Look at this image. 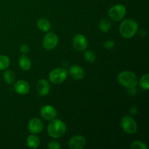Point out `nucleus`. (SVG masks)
<instances>
[{
    "label": "nucleus",
    "instance_id": "nucleus-18",
    "mask_svg": "<svg viewBox=\"0 0 149 149\" xmlns=\"http://www.w3.org/2000/svg\"><path fill=\"white\" fill-rule=\"evenodd\" d=\"M111 27V23L110 20L108 18H103L100 20V23H99V28L100 30L103 33H106L110 30Z\"/></svg>",
    "mask_w": 149,
    "mask_h": 149
},
{
    "label": "nucleus",
    "instance_id": "nucleus-10",
    "mask_svg": "<svg viewBox=\"0 0 149 149\" xmlns=\"http://www.w3.org/2000/svg\"><path fill=\"white\" fill-rule=\"evenodd\" d=\"M28 128L31 133L35 135V134H39L42 132L44 125L40 119L38 118H33L29 120V124H28Z\"/></svg>",
    "mask_w": 149,
    "mask_h": 149
},
{
    "label": "nucleus",
    "instance_id": "nucleus-16",
    "mask_svg": "<svg viewBox=\"0 0 149 149\" xmlns=\"http://www.w3.org/2000/svg\"><path fill=\"white\" fill-rule=\"evenodd\" d=\"M18 64L20 68L24 71H28L31 67V62L30 59L25 55H23L19 58Z\"/></svg>",
    "mask_w": 149,
    "mask_h": 149
},
{
    "label": "nucleus",
    "instance_id": "nucleus-1",
    "mask_svg": "<svg viewBox=\"0 0 149 149\" xmlns=\"http://www.w3.org/2000/svg\"><path fill=\"white\" fill-rule=\"evenodd\" d=\"M66 132V125L60 119H53L48 124V135L53 138H59Z\"/></svg>",
    "mask_w": 149,
    "mask_h": 149
},
{
    "label": "nucleus",
    "instance_id": "nucleus-5",
    "mask_svg": "<svg viewBox=\"0 0 149 149\" xmlns=\"http://www.w3.org/2000/svg\"><path fill=\"white\" fill-rule=\"evenodd\" d=\"M67 78V71L65 68H58L52 70L49 74V79L53 84H61Z\"/></svg>",
    "mask_w": 149,
    "mask_h": 149
},
{
    "label": "nucleus",
    "instance_id": "nucleus-26",
    "mask_svg": "<svg viewBox=\"0 0 149 149\" xmlns=\"http://www.w3.org/2000/svg\"><path fill=\"white\" fill-rule=\"evenodd\" d=\"M20 52H23V53L24 54L28 53V52H29V47L27 45H26V44H23V45L20 47Z\"/></svg>",
    "mask_w": 149,
    "mask_h": 149
},
{
    "label": "nucleus",
    "instance_id": "nucleus-7",
    "mask_svg": "<svg viewBox=\"0 0 149 149\" xmlns=\"http://www.w3.org/2000/svg\"><path fill=\"white\" fill-rule=\"evenodd\" d=\"M58 37L55 33H48L43 39V47L47 50H51L57 46Z\"/></svg>",
    "mask_w": 149,
    "mask_h": 149
},
{
    "label": "nucleus",
    "instance_id": "nucleus-25",
    "mask_svg": "<svg viewBox=\"0 0 149 149\" xmlns=\"http://www.w3.org/2000/svg\"><path fill=\"white\" fill-rule=\"evenodd\" d=\"M103 46L106 49H111L115 46V42L111 40H108L105 42V43L103 44Z\"/></svg>",
    "mask_w": 149,
    "mask_h": 149
},
{
    "label": "nucleus",
    "instance_id": "nucleus-24",
    "mask_svg": "<svg viewBox=\"0 0 149 149\" xmlns=\"http://www.w3.org/2000/svg\"><path fill=\"white\" fill-rule=\"evenodd\" d=\"M47 147L49 149H60L61 148V146L57 141H51L48 143Z\"/></svg>",
    "mask_w": 149,
    "mask_h": 149
},
{
    "label": "nucleus",
    "instance_id": "nucleus-23",
    "mask_svg": "<svg viewBox=\"0 0 149 149\" xmlns=\"http://www.w3.org/2000/svg\"><path fill=\"white\" fill-rule=\"evenodd\" d=\"M131 148L132 149H147L148 146L146 145L145 143L142 142L141 141H134L132 144H131Z\"/></svg>",
    "mask_w": 149,
    "mask_h": 149
},
{
    "label": "nucleus",
    "instance_id": "nucleus-11",
    "mask_svg": "<svg viewBox=\"0 0 149 149\" xmlns=\"http://www.w3.org/2000/svg\"><path fill=\"white\" fill-rule=\"evenodd\" d=\"M86 145V140L81 135H76L71 138L68 146L71 149H82Z\"/></svg>",
    "mask_w": 149,
    "mask_h": 149
},
{
    "label": "nucleus",
    "instance_id": "nucleus-4",
    "mask_svg": "<svg viewBox=\"0 0 149 149\" xmlns=\"http://www.w3.org/2000/svg\"><path fill=\"white\" fill-rule=\"evenodd\" d=\"M127 9L123 4H116L109 10V16L111 20L114 21H119L125 16Z\"/></svg>",
    "mask_w": 149,
    "mask_h": 149
},
{
    "label": "nucleus",
    "instance_id": "nucleus-21",
    "mask_svg": "<svg viewBox=\"0 0 149 149\" xmlns=\"http://www.w3.org/2000/svg\"><path fill=\"white\" fill-rule=\"evenodd\" d=\"M140 87L144 90H148L149 88V74H146L143 76L139 81Z\"/></svg>",
    "mask_w": 149,
    "mask_h": 149
},
{
    "label": "nucleus",
    "instance_id": "nucleus-8",
    "mask_svg": "<svg viewBox=\"0 0 149 149\" xmlns=\"http://www.w3.org/2000/svg\"><path fill=\"white\" fill-rule=\"evenodd\" d=\"M73 46L77 50L84 51L88 47V41L82 34H77L73 39Z\"/></svg>",
    "mask_w": 149,
    "mask_h": 149
},
{
    "label": "nucleus",
    "instance_id": "nucleus-19",
    "mask_svg": "<svg viewBox=\"0 0 149 149\" xmlns=\"http://www.w3.org/2000/svg\"><path fill=\"white\" fill-rule=\"evenodd\" d=\"M4 79L7 84H11L14 83V81H15V73L13 72L11 70H7L4 73Z\"/></svg>",
    "mask_w": 149,
    "mask_h": 149
},
{
    "label": "nucleus",
    "instance_id": "nucleus-13",
    "mask_svg": "<svg viewBox=\"0 0 149 149\" xmlns=\"http://www.w3.org/2000/svg\"><path fill=\"white\" fill-rule=\"evenodd\" d=\"M14 90L18 94L26 95L29 93L30 86L29 83L25 80H19L14 84Z\"/></svg>",
    "mask_w": 149,
    "mask_h": 149
},
{
    "label": "nucleus",
    "instance_id": "nucleus-14",
    "mask_svg": "<svg viewBox=\"0 0 149 149\" xmlns=\"http://www.w3.org/2000/svg\"><path fill=\"white\" fill-rule=\"evenodd\" d=\"M50 86L49 82L45 79H40L36 84V90L41 95H47L49 93Z\"/></svg>",
    "mask_w": 149,
    "mask_h": 149
},
{
    "label": "nucleus",
    "instance_id": "nucleus-22",
    "mask_svg": "<svg viewBox=\"0 0 149 149\" xmlns=\"http://www.w3.org/2000/svg\"><path fill=\"white\" fill-rule=\"evenodd\" d=\"M84 59L88 63H94L96 60V55L93 51L87 50L84 54Z\"/></svg>",
    "mask_w": 149,
    "mask_h": 149
},
{
    "label": "nucleus",
    "instance_id": "nucleus-9",
    "mask_svg": "<svg viewBox=\"0 0 149 149\" xmlns=\"http://www.w3.org/2000/svg\"><path fill=\"white\" fill-rule=\"evenodd\" d=\"M40 114L45 120L50 121L56 117L57 111L53 106L50 105H46L42 107L40 110Z\"/></svg>",
    "mask_w": 149,
    "mask_h": 149
},
{
    "label": "nucleus",
    "instance_id": "nucleus-15",
    "mask_svg": "<svg viewBox=\"0 0 149 149\" xmlns=\"http://www.w3.org/2000/svg\"><path fill=\"white\" fill-rule=\"evenodd\" d=\"M26 143H27V146L29 148H36L40 145V140L37 136L32 134V135H30L27 138Z\"/></svg>",
    "mask_w": 149,
    "mask_h": 149
},
{
    "label": "nucleus",
    "instance_id": "nucleus-17",
    "mask_svg": "<svg viewBox=\"0 0 149 149\" xmlns=\"http://www.w3.org/2000/svg\"><path fill=\"white\" fill-rule=\"evenodd\" d=\"M37 27L42 31L47 32L50 29L51 23L45 18H40L37 20Z\"/></svg>",
    "mask_w": 149,
    "mask_h": 149
},
{
    "label": "nucleus",
    "instance_id": "nucleus-20",
    "mask_svg": "<svg viewBox=\"0 0 149 149\" xmlns=\"http://www.w3.org/2000/svg\"><path fill=\"white\" fill-rule=\"evenodd\" d=\"M10 64V60L7 55H0V71L8 68Z\"/></svg>",
    "mask_w": 149,
    "mask_h": 149
},
{
    "label": "nucleus",
    "instance_id": "nucleus-12",
    "mask_svg": "<svg viewBox=\"0 0 149 149\" xmlns=\"http://www.w3.org/2000/svg\"><path fill=\"white\" fill-rule=\"evenodd\" d=\"M69 75L71 76V78L76 80L82 79L84 77V71L81 66L77 65H72L69 68L68 70Z\"/></svg>",
    "mask_w": 149,
    "mask_h": 149
},
{
    "label": "nucleus",
    "instance_id": "nucleus-2",
    "mask_svg": "<svg viewBox=\"0 0 149 149\" xmlns=\"http://www.w3.org/2000/svg\"><path fill=\"white\" fill-rule=\"evenodd\" d=\"M117 79L121 85L127 89H135L138 83V77L135 74L129 71L121 72L118 75Z\"/></svg>",
    "mask_w": 149,
    "mask_h": 149
},
{
    "label": "nucleus",
    "instance_id": "nucleus-6",
    "mask_svg": "<svg viewBox=\"0 0 149 149\" xmlns=\"http://www.w3.org/2000/svg\"><path fill=\"white\" fill-rule=\"evenodd\" d=\"M121 126L126 133L134 134L138 130V125L135 121L130 116H125L121 120Z\"/></svg>",
    "mask_w": 149,
    "mask_h": 149
},
{
    "label": "nucleus",
    "instance_id": "nucleus-3",
    "mask_svg": "<svg viewBox=\"0 0 149 149\" xmlns=\"http://www.w3.org/2000/svg\"><path fill=\"white\" fill-rule=\"evenodd\" d=\"M138 29V24L136 21L132 19H127L122 22L119 26V32L125 39L133 37Z\"/></svg>",
    "mask_w": 149,
    "mask_h": 149
}]
</instances>
